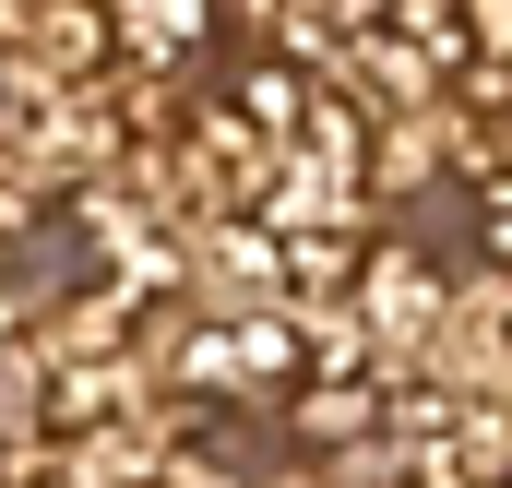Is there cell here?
Instances as JSON below:
<instances>
[{"instance_id": "6da1fadb", "label": "cell", "mask_w": 512, "mask_h": 488, "mask_svg": "<svg viewBox=\"0 0 512 488\" xmlns=\"http://www.w3.org/2000/svg\"><path fill=\"white\" fill-rule=\"evenodd\" d=\"M96 24L120 36L143 72H179L191 48H203V24H215V0H96Z\"/></svg>"}]
</instances>
